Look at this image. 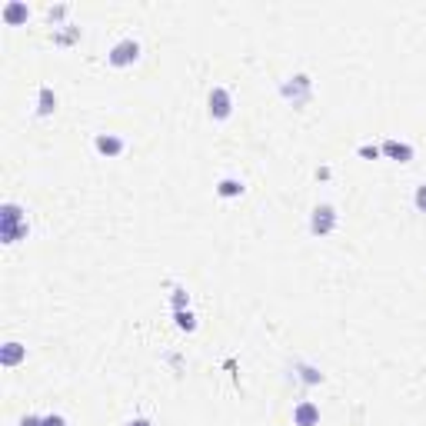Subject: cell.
<instances>
[{"mask_svg":"<svg viewBox=\"0 0 426 426\" xmlns=\"http://www.w3.org/2000/svg\"><path fill=\"white\" fill-rule=\"evenodd\" d=\"M30 233V226H27V217H23V210L17 204H3L0 206V237L3 243L10 246V243L23 240Z\"/></svg>","mask_w":426,"mask_h":426,"instance_id":"cell-1","label":"cell"},{"mask_svg":"<svg viewBox=\"0 0 426 426\" xmlns=\"http://www.w3.org/2000/svg\"><path fill=\"white\" fill-rule=\"evenodd\" d=\"M137 57H140V43L133 37H124L107 50V64H110V67H130Z\"/></svg>","mask_w":426,"mask_h":426,"instance_id":"cell-2","label":"cell"},{"mask_svg":"<svg viewBox=\"0 0 426 426\" xmlns=\"http://www.w3.org/2000/svg\"><path fill=\"white\" fill-rule=\"evenodd\" d=\"M333 226H336V210L330 204H320L313 213H310V233H313V237L333 233Z\"/></svg>","mask_w":426,"mask_h":426,"instance_id":"cell-3","label":"cell"},{"mask_svg":"<svg viewBox=\"0 0 426 426\" xmlns=\"http://www.w3.org/2000/svg\"><path fill=\"white\" fill-rule=\"evenodd\" d=\"M206 104H210V117H213V120H226V117L233 113V97H230L226 87H213Z\"/></svg>","mask_w":426,"mask_h":426,"instance_id":"cell-4","label":"cell"},{"mask_svg":"<svg viewBox=\"0 0 426 426\" xmlns=\"http://www.w3.org/2000/svg\"><path fill=\"white\" fill-rule=\"evenodd\" d=\"M93 150H97L100 157H120V153L127 150V140L117 137V133H97V137H93Z\"/></svg>","mask_w":426,"mask_h":426,"instance_id":"cell-5","label":"cell"},{"mask_svg":"<svg viewBox=\"0 0 426 426\" xmlns=\"http://www.w3.org/2000/svg\"><path fill=\"white\" fill-rule=\"evenodd\" d=\"M293 426H320V407L313 400H303L293 407Z\"/></svg>","mask_w":426,"mask_h":426,"instance_id":"cell-6","label":"cell"},{"mask_svg":"<svg viewBox=\"0 0 426 426\" xmlns=\"http://www.w3.org/2000/svg\"><path fill=\"white\" fill-rule=\"evenodd\" d=\"M27 360V347L23 343H17V340H10V343H3L0 347V367H17V363H23Z\"/></svg>","mask_w":426,"mask_h":426,"instance_id":"cell-7","label":"cell"},{"mask_svg":"<svg viewBox=\"0 0 426 426\" xmlns=\"http://www.w3.org/2000/svg\"><path fill=\"white\" fill-rule=\"evenodd\" d=\"M380 150H383V157L400 160V164H409V160H413V147H409V144H400V140H383Z\"/></svg>","mask_w":426,"mask_h":426,"instance_id":"cell-8","label":"cell"},{"mask_svg":"<svg viewBox=\"0 0 426 426\" xmlns=\"http://www.w3.org/2000/svg\"><path fill=\"white\" fill-rule=\"evenodd\" d=\"M27 17H30V10H27V3H20V0H10V3L3 7V20H7L10 27L27 23Z\"/></svg>","mask_w":426,"mask_h":426,"instance_id":"cell-9","label":"cell"},{"mask_svg":"<svg viewBox=\"0 0 426 426\" xmlns=\"http://www.w3.org/2000/svg\"><path fill=\"white\" fill-rule=\"evenodd\" d=\"M54 110H57V93L50 90V87H40V93H37V113H40V117H50Z\"/></svg>","mask_w":426,"mask_h":426,"instance_id":"cell-10","label":"cell"},{"mask_svg":"<svg viewBox=\"0 0 426 426\" xmlns=\"http://www.w3.org/2000/svg\"><path fill=\"white\" fill-rule=\"evenodd\" d=\"M240 193H243V180H237V177H223L220 184H217V197H223V200L240 197Z\"/></svg>","mask_w":426,"mask_h":426,"instance_id":"cell-11","label":"cell"},{"mask_svg":"<svg viewBox=\"0 0 426 426\" xmlns=\"http://www.w3.org/2000/svg\"><path fill=\"white\" fill-rule=\"evenodd\" d=\"M177 327H180V330H186V333H193V330H197V316L190 313V310H177Z\"/></svg>","mask_w":426,"mask_h":426,"instance_id":"cell-12","label":"cell"},{"mask_svg":"<svg viewBox=\"0 0 426 426\" xmlns=\"http://www.w3.org/2000/svg\"><path fill=\"white\" fill-rule=\"evenodd\" d=\"M170 303H173V313H177V310H184L186 303H190V297H186L184 287H177V290H173V300H170Z\"/></svg>","mask_w":426,"mask_h":426,"instance_id":"cell-13","label":"cell"},{"mask_svg":"<svg viewBox=\"0 0 426 426\" xmlns=\"http://www.w3.org/2000/svg\"><path fill=\"white\" fill-rule=\"evenodd\" d=\"M413 206H416L420 213H426V184L416 186V193H413Z\"/></svg>","mask_w":426,"mask_h":426,"instance_id":"cell-14","label":"cell"},{"mask_svg":"<svg viewBox=\"0 0 426 426\" xmlns=\"http://www.w3.org/2000/svg\"><path fill=\"white\" fill-rule=\"evenodd\" d=\"M360 157H373V160H376V157H383V150L373 147V144H363V147H360Z\"/></svg>","mask_w":426,"mask_h":426,"instance_id":"cell-15","label":"cell"},{"mask_svg":"<svg viewBox=\"0 0 426 426\" xmlns=\"http://www.w3.org/2000/svg\"><path fill=\"white\" fill-rule=\"evenodd\" d=\"M43 426H67V420L60 413H50V416H43Z\"/></svg>","mask_w":426,"mask_h":426,"instance_id":"cell-16","label":"cell"},{"mask_svg":"<svg viewBox=\"0 0 426 426\" xmlns=\"http://www.w3.org/2000/svg\"><path fill=\"white\" fill-rule=\"evenodd\" d=\"M20 426H43V416H34V413H30V416L20 420Z\"/></svg>","mask_w":426,"mask_h":426,"instance_id":"cell-17","label":"cell"},{"mask_svg":"<svg viewBox=\"0 0 426 426\" xmlns=\"http://www.w3.org/2000/svg\"><path fill=\"white\" fill-rule=\"evenodd\" d=\"M67 14V7H50V20H60Z\"/></svg>","mask_w":426,"mask_h":426,"instance_id":"cell-18","label":"cell"},{"mask_svg":"<svg viewBox=\"0 0 426 426\" xmlns=\"http://www.w3.org/2000/svg\"><path fill=\"white\" fill-rule=\"evenodd\" d=\"M127 426H153V423H150V420H130Z\"/></svg>","mask_w":426,"mask_h":426,"instance_id":"cell-19","label":"cell"}]
</instances>
